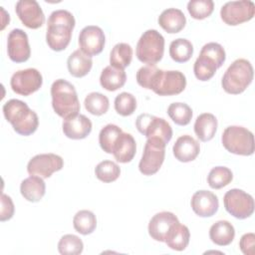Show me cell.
<instances>
[{"instance_id": "8", "label": "cell", "mask_w": 255, "mask_h": 255, "mask_svg": "<svg viewBox=\"0 0 255 255\" xmlns=\"http://www.w3.org/2000/svg\"><path fill=\"white\" fill-rule=\"evenodd\" d=\"M185 87L186 78L180 71L157 69L151 80L149 90L158 96H173L183 92Z\"/></svg>"}, {"instance_id": "29", "label": "cell", "mask_w": 255, "mask_h": 255, "mask_svg": "<svg viewBox=\"0 0 255 255\" xmlns=\"http://www.w3.org/2000/svg\"><path fill=\"white\" fill-rule=\"evenodd\" d=\"M235 237V229L227 220H218L209 229V238L218 246L229 245Z\"/></svg>"}, {"instance_id": "19", "label": "cell", "mask_w": 255, "mask_h": 255, "mask_svg": "<svg viewBox=\"0 0 255 255\" xmlns=\"http://www.w3.org/2000/svg\"><path fill=\"white\" fill-rule=\"evenodd\" d=\"M191 208L200 217H210L214 215L219 207L218 197L211 191L198 190L191 197Z\"/></svg>"}, {"instance_id": "38", "label": "cell", "mask_w": 255, "mask_h": 255, "mask_svg": "<svg viewBox=\"0 0 255 255\" xmlns=\"http://www.w3.org/2000/svg\"><path fill=\"white\" fill-rule=\"evenodd\" d=\"M82 239L74 234H66L58 242V250L62 255H79L83 252Z\"/></svg>"}, {"instance_id": "16", "label": "cell", "mask_w": 255, "mask_h": 255, "mask_svg": "<svg viewBox=\"0 0 255 255\" xmlns=\"http://www.w3.org/2000/svg\"><path fill=\"white\" fill-rule=\"evenodd\" d=\"M7 53L11 61L15 63L26 62L31 55V48L26 32L22 29H13L7 38Z\"/></svg>"}, {"instance_id": "14", "label": "cell", "mask_w": 255, "mask_h": 255, "mask_svg": "<svg viewBox=\"0 0 255 255\" xmlns=\"http://www.w3.org/2000/svg\"><path fill=\"white\" fill-rule=\"evenodd\" d=\"M63 166L64 160L60 155L55 153H40L29 160L27 171L30 175L48 178L55 171L61 170Z\"/></svg>"}, {"instance_id": "23", "label": "cell", "mask_w": 255, "mask_h": 255, "mask_svg": "<svg viewBox=\"0 0 255 255\" xmlns=\"http://www.w3.org/2000/svg\"><path fill=\"white\" fill-rule=\"evenodd\" d=\"M157 22L165 32L174 34L180 32L184 28L186 18L180 9L167 8L160 13Z\"/></svg>"}, {"instance_id": "7", "label": "cell", "mask_w": 255, "mask_h": 255, "mask_svg": "<svg viewBox=\"0 0 255 255\" xmlns=\"http://www.w3.org/2000/svg\"><path fill=\"white\" fill-rule=\"evenodd\" d=\"M164 53V38L155 29H148L140 36L135 48L137 59L147 65L158 63Z\"/></svg>"}, {"instance_id": "6", "label": "cell", "mask_w": 255, "mask_h": 255, "mask_svg": "<svg viewBox=\"0 0 255 255\" xmlns=\"http://www.w3.org/2000/svg\"><path fill=\"white\" fill-rule=\"evenodd\" d=\"M221 141L225 149L238 155H251L254 152V135L241 126H229L222 133Z\"/></svg>"}, {"instance_id": "42", "label": "cell", "mask_w": 255, "mask_h": 255, "mask_svg": "<svg viewBox=\"0 0 255 255\" xmlns=\"http://www.w3.org/2000/svg\"><path fill=\"white\" fill-rule=\"evenodd\" d=\"M14 215V203L10 196L5 193L1 194V213L0 220L7 221L11 219Z\"/></svg>"}, {"instance_id": "36", "label": "cell", "mask_w": 255, "mask_h": 255, "mask_svg": "<svg viewBox=\"0 0 255 255\" xmlns=\"http://www.w3.org/2000/svg\"><path fill=\"white\" fill-rule=\"evenodd\" d=\"M167 115L178 126H186L192 119V110L185 103H172L167 108Z\"/></svg>"}, {"instance_id": "24", "label": "cell", "mask_w": 255, "mask_h": 255, "mask_svg": "<svg viewBox=\"0 0 255 255\" xmlns=\"http://www.w3.org/2000/svg\"><path fill=\"white\" fill-rule=\"evenodd\" d=\"M20 192L26 200L30 202H38L45 195V181L40 176L30 175L21 182Z\"/></svg>"}, {"instance_id": "41", "label": "cell", "mask_w": 255, "mask_h": 255, "mask_svg": "<svg viewBox=\"0 0 255 255\" xmlns=\"http://www.w3.org/2000/svg\"><path fill=\"white\" fill-rule=\"evenodd\" d=\"M157 69L158 68L155 65H146V66L139 68L137 70L136 76H135L137 84L140 87L149 90L151 80H152L155 72L157 71Z\"/></svg>"}, {"instance_id": "33", "label": "cell", "mask_w": 255, "mask_h": 255, "mask_svg": "<svg viewBox=\"0 0 255 255\" xmlns=\"http://www.w3.org/2000/svg\"><path fill=\"white\" fill-rule=\"evenodd\" d=\"M85 109L94 116L106 114L110 107V101L107 96L99 92H92L87 95L84 101Z\"/></svg>"}, {"instance_id": "4", "label": "cell", "mask_w": 255, "mask_h": 255, "mask_svg": "<svg viewBox=\"0 0 255 255\" xmlns=\"http://www.w3.org/2000/svg\"><path fill=\"white\" fill-rule=\"evenodd\" d=\"M226 60V53L224 48L215 42L205 44L199 53L198 58L193 65V73L197 80H210L216 70L220 68Z\"/></svg>"}, {"instance_id": "26", "label": "cell", "mask_w": 255, "mask_h": 255, "mask_svg": "<svg viewBox=\"0 0 255 255\" xmlns=\"http://www.w3.org/2000/svg\"><path fill=\"white\" fill-rule=\"evenodd\" d=\"M190 239V232L186 225L181 224L179 221L175 222L167 233L164 243L172 250L182 251L184 250Z\"/></svg>"}, {"instance_id": "40", "label": "cell", "mask_w": 255, "mask_h": 255, "mask_svg": "<svg viewBox=\"0 0 255 255\" xmlns=\"http://www.w3.org/2000/svg\"><path fill=\"white\" fill-rule=\"evenodd\" d=\"M135 109H136V100L132 94L128 92H123L116 97L115 110L119 115L123 117L130 116L134 113Z\"/></svg>"}, {"instance_id": "30", "label": "cell", "mask_w": 255, "mask_h": 255, "mask_svg": "<svg viewBox=\"0 0 255 255\" xmlns=\"http://www.w3.org/2000/svg\"><path fill=\"white\" fill-rule=\"evenodd\" d=\"M73 226L82 235L93 233L97 227V217L94 212L83 209L78 211L73 218Z\"/></svg>"}, {"instance_id": "2", "label": "cell", "mask_w": 255, "mask_h": 255, "mask_svg": "<svg viewBox=\"0 0 255 255\" xmlns=\"http://www.w3.org/2000/svg\"><path fill=\"white\" fill-rule=\"evenodd\" d=\"M2 111L7 122L20 135L27 136L36 131L39 126L38 116L25 102L11 99L3 105Z\"/></svg>"}, {"instance_id": "12", "label": "cell", "mask_w": 255, "mask_h": 255, "mask_svg": "<svg viewBox=\"0 0 255 255\" xmlns=\"http://www.w3.org/2000/svg\"><path fill=\"white\" fill-rule=\"evenodd\" d=\"M255 4L251 0L228 1L220 9L222 21L230 26L247 22L254 17Z\"/></svg>"}, {"instance_id": "13", "label": "cell", "mask_w": 255, "mask_h": 255, "mask_svg": "<svg viewBox=\"0 0 255 255\" xmlns=\"http://www.w3.org/2000/svg\"><path fill=\"white\" fill-rule=\"evenodd\" d=\"M42 84L43 77L35 68L19 70L12 75L10 80L12 91L21 96H30L38 91Z\"/></svg>"}, {"instance_id": "1", "label": "cell", "mask_w": 255, "mask_h": 255, "mask_svg": "<svg viewBox=\"0 0 255 255\" xmlns=\"http://www.w3.org/2000/svg\"><path fill=\"white\" fill-rule=\"evenodd\" d=\"M75 24V17L70 11L64 9L53 11L48 18L46 32L49 48L56 52L65 50L70 44Z\"/></svg>"}, {"instance_id": "18", "label": "cell", "mask_w": 255, "mask_h": 255, "mask_svg": "<svg viewBox=\"0 0 255 255\" xmlns=\"http://www.w3.org/2000/svg\"><path fill=\"white\" fill-rule=\"evenodd\" d=\"M177 221H179L177 216L172 212H158L154 214L148 222V234L153 240L164 242L170 228Z\"/></svg>"}, {"instance_id": "39", "label": "cell", "mask_w": 255, "mask_h": 255, "mask_svg": "<svg viewBox=\"0 0 255 255\" xmlns=\"http://www.w3.org/2000/svg\"><path fill=\"white\" fill-rule=\"evenodd\" d=\"M214 9L212 0H190L187 3V11L196 20H202L211 15Z\"/></svg>"}, {"instance_id": "32", "label": "cell", "mask_w": 255, "mask_h": 255, "mask_svg": "<svg viewBox=\"0 0 255 255\" xmlns=\"http://www.w3.org/2000/svg\"><path fill=\"white\" fill-rule=\"evenodd\" d=\"M132 59V48L128 43H118L110 54V64L114 67L124 69L129 66Z\"/></svg>"}, {"instance_id": "31", "label": "cell", "mask_w": 255, "mask_h": 255, "mask_svg": "<svg viewBox=\"0 0 255 255\" xmlns=\"http://www.w3.org/2000/svg\"><path fill=\"white\" fill-rule=\"evenodd\" d=\"M193 54V45L184 38H177L169 45V56L176 63L187 62Z\"/></svg>"}, {"instance_id": "5", "label": "cell", "mask_w": 255, "mask_h": 255, "mask_svg": "<svg viewBox=\"0 0 255 255\" xmlns=\"http://www.w3.org/2000/svg\"><path fill=\"white\" fill-rule=\"evenodd\" d=\"M254 72L251 63L243 58L235 60L225 71L221 86L223 90L231 95L244 92L253 80Z\"/></svg>"}, {"instance_id": "35", "label": "cell", "mask_w": 255, "mask_h": 255, "mask_svg": "<svg viewBox=\"0 0 255 255\" xmlns=\"http://www.w3.org/2000/svg\"><path fill=\"white\" fill-rule=\"evenodd\" d=\"M122 132H123L122 128L117 125L109 124L105 126L99 133V143L101 148L107 153H112L113 146L118 136Z\"/></svg>"}, {"instance_id": "25", "label": "cell", "mask_w": 255, "mask_h": 255, "mask_svg": "<svg viewBox=\"0 0 255 255\" xmlns=\"http://www.w3.org/2000/svg\"><path fill=\"white\" fill-rule=\"evenodd\" d=\"M93 66V60L82 50H75L67 60L69 73L76 78H82L89 74Z\"/></svg>"}, {"instance_id": "15", "label": "cell", "mask_w": 255, "mask_h": 255, "mask_svg": "<svg viewBox=\"0 0 255 255\" xmlns=\"http://www.w3.org/2000/svg\"><path fill=\"white\" fill-rule=\"evenodd\" d=\"M106 43V37L103 29L96 25H89L84 27L79 34V46L88 56L99 55Z\"/></svg>"}, {"instance_id": "21", "label": "cell", "mask_w": 255, "mask_h": 255, "mask_svg": "<svg viewBox=\"0 0 255 255\" xmlns=\"http://www.w3.org/2000/svg\"><path fill=\"white\" fill-rule=\"evenodd\" d=\"M174 157L181 162L194 160L200 151L199 142L189 134L179 136L172 147Z\"/></svg>"}, {"instance_id": "10", "label": "cell", "mask_w": 255, "mask_h": 255, "mask_svg": "<svg viewBox=\"0 0 255 255\" xmlns=\"http://www.w3.org/2000/svg\"><path fill=\"white\" fill-rule=\"evenodd\" d=\"M135 127L146 138H159L166 144L172 137L170 125L164 119L149 114H140L135 120Z\"/></svg>"}, {"instance_id": "37", "label": "cell", "mask_w": 255, "mask_h": 255, "mask_svg": "<svg viewBox=\"0 0 255 255\" xmlns=\"http://www.w3.org/2000/svg\"><path fill=\"white\" fill-rule=\"evenodd\" d=\"M97 178L103 182L109 183L117 180L121 174L120 166L112 160H103L95 168Z\"/></svg>"}, {"instance_id": "20", "label": "cell", "mask_w": 255, "mask_h": 255, "mask_svg": "<svg viewBox=\"0 0 255 255\" xmlns=\"http://www.w3.org/2000/svg\"><path fill=\"white\" fill-rule=\"evenodd\" d=\"M64 134L72 139H83L92 131V122L85 115L78 114L63 122Z\"/></svg>"}, {"instance_id": "17", "label": "cell", "mask_w": 255, "mask_h": 255, "mask_svg": "<svg viewBox=\"0 0 255 255\" xmlns=\"http://www.w3.org/2000/svg\"><path fill=\"white\" fill-rule=\"evenodd\" d=\"M15 11L20 21L27 28L38 29L45 22V15L36 0H19L16 3Z\"/></svg>"}, {"instance_id": "27", "label": "cell", "mask_w": 255, "mask_h": 255, "mask_svg": "<svg viewBox=\"0 0 255 255\" xmlns=\"http://www.w3.org/2000/svg\"><path fill=\"white\" fill-rule=\"evenodd\" d=\"M127 81V74L124 69L114 67L112 65L107 66L101 73L100 84L101 86L110 92L121 89Z\"/></svg>"}, {"instance_id": "34", "label": "cell", "mask_w": 255, "mask_h": 255, "mask_svg": "<svg viewBox=\"0 0 255 255\" xmlns=\"http://www.w3.org/2000/svg\"><path fill=\"white\" fill-rule=\"evenodd\" d=\"M232 179L233 173L231 169L226 166H215L207 175L208 185L213 189H220L228 185Z\"/></svg>"}, {"instance_id": "43", "label": "cell", "mask_w": 255, "mask_h": 255, "mask_svg": "<svg viewBox=\"0 0 255 255\" xmlns=\"http://www.w3.org/2000/svg\"><path fill=\"white\" fill-rule=\"evenodd\" d=\"M254 244H255V234L252 232L243 234L239 241L240 250L244 255H254L255 253Z\"/></svg>"}, {"instance_id": "28", "label": "cell", "mask_w": 255, "mask_h": 255, "mask_svg": "<svg viewBox=\"0 0 255 255\" xmlns=\"http://www.w3.org/2000/svg\"><path fill=\"white\" fill-rule=\"evenodd\" d=\"M217 119L210 113L199 115L194 123V132L201 141H208L213 138L217 130Z\"/></svg>"}, {"instance_id": "9", "label": "cell", "mask_w": 255, "mask_h": 255, "mask_svg": "<svg viewBox=\"0 0 255 255\" xmlns=\"http://www.w3.org/2000/svg\"><path fill=\"white\" fill-rule=\"evenodd\" d=\"M166 143L159 138H147L138 163V169L143 175H152L161 167L165 156Z\"/></svg>"}, {"instance_id": "3", "label": "cell", "mask_w": 255, "mask_h": 255, "mask_svg": "<svg viewBox=\"0 0 255 255\" xmlns=\"http://www.w3.org/2000/svg\"><path fill=\"white\" fill-rule=\"evenodd\" d=\"M52 107L54 112L64 120L80 112V102L75 87L64 79L56 80L51 86Z\"/></svg>"}, {"instance_id": "11", "label": "cell", "mask_w": 255, "mask_h": 255, "mask_svg": "<svg viewBox=\"0 0 255 255\" xmlns=\"http://www.w3.org/2000/svg\"><path fill=\"white\" fill-rule=\"evenodd\" d=\"M223 203L226 211L237 219L250 217L254 212L252 195L239 188H232L224 194Z\"/></svg>"}, {"instance_id": "22", "label": "cell", "mask_w": 255, "mask_h": 255, "mask_svg": "<svg viewBox=\"0 0 255 255\" xmlns=\"http://www.w3.org/2000/svg\"><path fill=\"white\" fill-rule=\"evenodd\" d=\"M136 151V143L135 139L130 133L128 132H122L114 146L112 153L114 154V157L116 158L117 161L121 163H128L132 160V158L135 155Z\"/></svg>"}]
</instances>
